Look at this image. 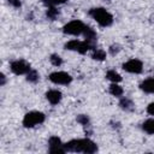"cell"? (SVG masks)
I'll use <instances>...</instances> for the list:
<instances>
[{
    "label": "cell",
    "instance_id": "6",
    "mask_svg": "<svg viewBox=\"0 0 154 154\" xmlns=\"http://www.w3.org/2000/svg\"><path fill=\"white\" fill-rule=\"evenodd\" d=\"M49 81L54 84H63V85H66V84H70L72 82V77L67 73V72H64V71H55V72H52L49 75Z\"/></svg>",
    "mask_w": 154,
    "mask_h": 154
},
{
    "label": "cell",
    "instance_id": "17",
    "mask_svg": "<svg viewBox=\"0 0 154 154\" xmlns=\"http://www.w3.org/2000/svg\"><path fill=\"white\" fill-rule=\"evenodd\" d=\"M142 129L143 131H146L149 135L154 134V119H147L143 124H142Z\"/></svg>",
    "mask_w": 154,
    "mask_h": 154
},
{
    "label": "cell",
    "instance_id": "25",
    "mask_svg": "<svg viewBox=\"0 0 154 154\" xmlns=\"http://www.w3.org/2000/svg\"><path fill=\"white\" fill-rule=\"evenodd\" d=\"M10 2V5H12L13 7H19L20 6V1L19 0H7Z\"/></svg>",
    "mask_w": 154,
    "mask_h": 154
},
{
    "label": "cell",
    "instance_id": "24",
    "mask_svg": "<svg viewBox=\"0 0 154 154\" xmlns=\"http://www.w3.org/2000/svg\"><path fill=\"white\" fill-rule=\"evenodd\" d=\"M147 112H148L150 116H154V102H150V103L147 106Z\"/></svg>",
    "mask_w": 154,
    "mask_h": 154
},
{
    "label": "cell",
    "instance_id": "13",
    "mask_svg": "<svg viewBox=\"0 0 154 154\" xmlns=\"http://www.w3.org/2000/svg\"><path fill=\"white\" fill-rule=\"evenodd\" d=\"M119 106H120L122 109H124V111H126V112H131V111H134V108H135L134 102H132L130 99H128V97H122L120 101H119Z\"/></svg>",
    "mask_w": 154,
    "mask_h": 154
},
{
    "label": "cell",
    "instance_id": "8",
    "mask_svg": "<svg viewBox=\"0 0 154 154\" xmlns=\"http://www.w3.org/2000/svg\"><path fill=\"white\" fill-rule=\"evenodd\" d=\"M10 67H11V71L14 75H26L31 70L30 65L24 60H14V61H12Z\"/></svg>",
    "mask_w": 154,
    "mask_h": 154
},
{
    "label": "cell",
    "instance_id": "16",
    "mask_svg": "<svg viewBox=\"0 0 154 154\" xmlns=\"http://www.w3.org/2000/svg\"><path fill=\"white\" fill-rule=\"evenodd\" d=\"M109 93H111L113 96H116V97H120V96L123 95L124 90H123V88H122L119 84L112 83V84L109 85Z\"/></svg>",
    "mask_w": 154,
    "mask_h": 154
},
{
    "label": "cell",
    "instance_id": "2",
    "mask_svg": "<svg viewBox=\"0 0 154 154\" xmlns=\"http://www.w3.org/2000/svg\"><path fill=\"white\" fill-rule=\"evenodd\" d=\"M89 16L101 26H109L113 23V16L107 12L103 7H94L89 10Z\"/></svg>",
    "mask_w": 154,
    "mask_h": 154
},
{
    "label": "cell",
    "instance_id": "7",
    "mask_svg": "<svg viewBox=\"0 0 154 154\" xmlns=\"http://www.w3.org/2000/svg\"><path fill=\"white\" fill-rule=\"evenodd\" d=\"M48 150L49 153H53V154H63V153H66L65 152V148H64V143L61 142V140L58 137V136H52L49 137L48 140Z\"/></svg>",
    "mask_w": 154,
    "mask_h": 154
},
{
    "label": "cell",
    "instance_id": "20",
    "mask_svg": "<svg viewBox=\"0 0 154 154\" xmlns=\"http://www.w3.org/2000/svg\"><path fill=\"white\" fill-rule=\"evenodd\" d=\"M49 61H51V64L54 65V66H60V65L63 64V59H61V57L58 55V54H52L51 58H49Z\"/></svg>",
    "mask_w": 154,
    "mask_h": 154
},
{
    "label": "cell",
    "instance_id": "27",
    "mask_svg": "<svg viewBox=\"0 0 154 154\" xmlns=\"http://www.w3.org/2000/svg\"><path fill=\"white\" fill-rule=\"evenodd\" d=\"M107 1H109V0H107Z\"/></svg>",
    "mask_w": 154,
    "mask_h": 154
},
{
    "label": "cell",
    "instance_id": "14",
    "mask_svg": "<svg viewBox=\"0 0 154 154\" xmlns=\"http://www.w3.org/2000/svg\"><path fill=\"white\" fill-rule=\"evenodd\" d=\"M91 58L94 60H97V61H103L106 59V52L103 49H99V48H93V54H91Z\"/></svg>",
    "mask_w": 154,
    "mask_h": 154
},
{
    "label": "cell",
    "instance_id": "18",
    "mask_svg": "<svg viewBox=\"0 0 154 154\" xmlns=\"http://www.w3.org/2000/svg\"><path fill=\"white\" fill-rule=\"evenodd\" d=\"M38 78H40V75H38V72L36 71V70H30L28 73H26V81L28 82H30V83H36L37 81H38Z\"/></svg>",
    "mask_w": 154,
    "mask_h": 154
},
{
    "label": "cell",
    "instance_id": "10",
    "mask_svg": "<svg viewBox=\"0 0 154 154\" xmlns=\"http://www.w3.org/2000/svg\"><path fill=\"white\" fill-rule=\"evenodd\" d=\"M61 97H63L61 93L59 90H57V89H52V90H48L46 93V99L52 105H58L61 101Z\"/></svg>",
    "mask_w": 154,
    "mask_h": 154
},
{
    "label": "cell",
    "instance_id": "9",
    "mask_svg": "<svg viewBox=\"0 0 154 154\" xmlns=\"http://www.w3.org/2000/svg\"><path fill=\"white\" fill-rule=\"evenodd\" d=\"M123 70L130 73H141L143 70V64L138 59H130L123 64Z\"/></svg>",
    "mask_w": 154,
    "mask_h": 154
},
{
    "label": "cell",
    "instance_id": "15",
    "mask_svg": "<svg viewBox=\"0 0 154 154\" xmlns=\"http://www.w3.org/2000/svg\"><path fill=\"white\" fill-rule=\"evenodd\" d=\"M106 78H107L108 81H111L112 83H118V82L122 81V76H120L117 71H114V70H109V71H107V73H106Z\"/></svg>",
    "mask_w": 154,
    "mask_h": 154
},
{
    "label": "cell",
    "instance_id": "22",
    "mask_svg": "<svg viewBox=\"0 0 154 154\" xmlns=\"http://www.w3.org/2000/svg\"><path fill=\"white\" fill-rule=\"evenodd\" d=\"M47 7H52V6H55V5H61V4H65L67 0H41Z\"/></svg>",
    "mask_w": 154,
    "mask_h": 154
},
{
    "label": "cell",
    "instance_id": "26",
    "mask_svg": "<svg viewBox=\"0 0 154 154\" xmlns=\"http://www.w3.org/2000/svg\"><path fill=\"white\" fill-rule=\"evenodd\" d=\"M5 82H6V77H5V75H4V73H1V85H4V84H5Z\"/></svg>",
    "mask_w": 154,
    "mask_h": 154
},
{
    "label": "cell",
    "instance_id": "5",
    "mask_svg": "<svg viewBox=\"0 0 154 154\" xmlns=\"http://www.w3.org/2000/svg\"><path fill=\"white\" fill-rule=\"evenodd\" d=\"M84 28H85V24H84L83 22L75 19V20H71V22H69L67 24H65L64 28H63V31H64V34H66V35L78 36V35L83 34Z\"/></svg>",
    "mask_w": 154,
    "mask_h": 154
},
{
    "label": "cell",
    "instance_id": "1",
    "mask_svg": "<svg viewBox=\"0 0 154 154\" xmlns=\"http://www.w3.org/2000/svg\"><path fill=\"white\" fill-rule=\"evenodd\" d=\"M65 152L70 153H85L93 154L97 152V146L90 138H79V140H71L64 144Z\"/></svg>",
    "mask_w": 154,
    "mask_h": 154
},
{
    "label": "cell",
    "instance_id": "12",
    "mask_svg": "<svg viewBox=\"0 0 154 154\" xmlns=\"http://www.w3.org/2000/svg\"><path fill=\"white\" fill-rule=\"evenodd\" d=\"M141 90L147 94H154V78H147L140 84Z\"/></svg>",
    "mask_w": 154,
    "mask_h": 154
},
{
    "label": "cell",
    "instance_id": "23",
    "mask_svg": "<svg viewBox=\"0 0 154 154\" xmlns=\"http://www.w3.org/2000/svg\"><path fill=\"white\" fill-rule=\"evenodd\" d=\"M119 51H120V46L119 45H112L109 47V54H112V55H116Z\"/></svg>",
    "mask_w": 154,
    "mask_h": 154
},
{
    "label": "cell",
    "instance_id": "4",
    "mask_svg": "<svg viewBox=\"0 0 154 154\" xmlns=\"http://www.w3.org/2000/svg\"><path fill=\"white\" fill-rule=\"evenodd\" d=\"M64 47H65V49L75 51V52H78L81 54H84L89 49H93L94 48V46L90 45L89 42H87V41H79V40H71V41L66 42Z\"/></svg>",
    "mask_w": 154,
    "mask_h": 154
},
{
    "label": "cell",
    "instance_id": "19",
    "mask_svg": "<svg viewBox=\"0 0 154 154\" xmlns=\"http://www.w3.org/2000/svg\"><path fill=\"white\" fill-rule=\"evenodd\" d=\"M46 16L48 19L51 20H54L58 16H59V11L55 8V6H52V7H48L47 11H46Z\"/></svg>",
    "mask_w": 154,
    "mask_h": 154
},
{
    "label": "cell",
    "instance_id": "11",
    "mask_svg": "<svg viewBox=\"0 0 154 154\" xmlns=\"http://www.w3.org/2000/svg\"><path fill=\"white\" fill-rule=\"evenodd\" d=\"M83 35H84V37H85V41L89 42L90 45H93V43L96 41V38H97L96 31H95L93 28L88 26V25H85V28H84V30H83Z\"/></svg>",
    "mask_w": 154,
    "mask_h": 154
},
{
    "label": "cell",
    "instance_id": "21",
    "mask_svg": "<svg viewBox=\"0 0 154 154\" xmlns=\"http://www.w3.org/2000/svg\"><path fill=\"white\" fill-rule=\"evenodd\" d=\"M77 122L81 124V125H83L84 128L85 126H89V117L88 116H85V114H79V116H77Z\"/></svg>",
    "mask_w": 154,
    "mask_h": 154
},
{
    "label": "cell",
    "instance_id": "3",
    "mask_svg": "<svg viewBox=\"0 0 154 154\" xmlns=\"http://www.w3.org/2000/svg\"><path fill=\"white\" fill-rule=\"evenodd\" d=\"M46 119V116L42 112L38 111H31L26 113L23 118V125L24 128H34L38 124H42Z\"/></svg>",
    "mask_w": 154,
    "mask_h": 154
}]
</instances>
